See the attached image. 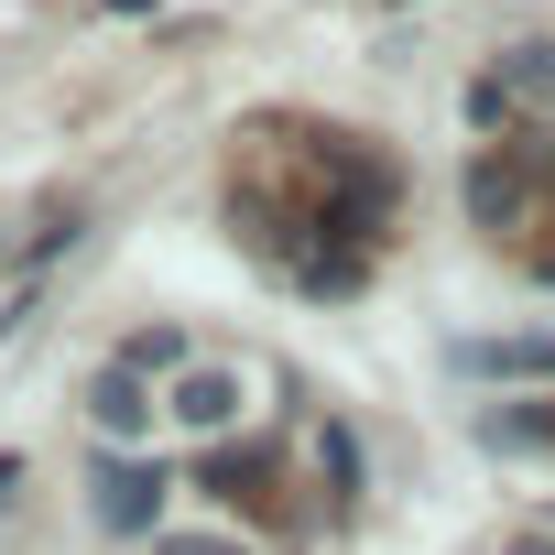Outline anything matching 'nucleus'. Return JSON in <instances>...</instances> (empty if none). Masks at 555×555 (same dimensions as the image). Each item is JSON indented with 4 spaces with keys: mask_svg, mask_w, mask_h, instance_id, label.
Here are the masks:
<instances>
[{
    "mask_svg": "<svg viewBox=\"0 0 555 555\" xmlns=\"http://www.w3.org/2000/svg\"><path fill=\"white\" fill-rule=\"evenodd\" d=\"M317 457H327V479H338V501L360 490V447H349V425H317Z\"/></svg>",
    "mask_w": 555,
    "mask_h": 555,
    "instance_id": "nucleus-9",
    "label": "nucleus"
},
{
    "mask_svg": "<svg viewBox=\"0 0 555 555\" xmlns=\"http://www.w3.org/2000/svg\"><path fill=\"white\" fill-rule=\"evenodd\" d=\"M120 360H131L142 382H153V371H175V382H185V338H175V327H142V338H131Z\"/></svg>",
    "mask_w": 555,
    "mask_h": 555,
    "instance_id": "nucleus-8",
    "label": "nucleus"
},
{
    "mask_svg": "<svg viewBox=\"0 0 555 555\" xmlns=\"http://www.w3.org/2000/svg\"><path fill=\"white\" fill-rule=\"evenodd\" d=\"M88 414H99L109 436H142V425H153V382H142L131 360H109V371H99V392H88Z\"/></svg>",
    "mask_w": 555,
    "mask_h": 555,
    "instance_id": "nucleus-5",
    "label": "nucleus"
},
{
    "mask_svg": "<svg viewBox=\"0 0 555 555\" xmlns=\"http://www.w3.org/2000/svg\"><path fill=\"white\" fill-rule=\"evenodd\" d=\"M164 555H250V544H218V533H164Z\"/></svg>",
    "mask_w": 555,
    "mask_h": 555,
    "instance_id": "nucleus-10",
    "label": "nucleus"
},
{
    "mask_svg": "<svg viewBox=\"0 0 555 555\" xmlns=\"http://www.w3.org/2000/svg\"><path fill=\"white\" fill-rule=\"evenodd\" d=\"M12 479H23V457H0V501H12Z\"/></svg>",
    "mask_w": 555,
    "mask_h": 555,
    "instance_id": "nucleus-11",
    "label": "nucleus"
},
{
    "mask_svg": "<svg viewBox=\"0 0 555 555\" xmlns=\"http://www.w3.org/2000/svg\"><path fill=\"white\" fill-rule=\"evenodd\" d=\"M392 164L360 142V131H284V120H261L229 164V207L261 250H284L295 229L317 240L295 284L306 295H360V272H371V240L392 218Z\"/></svg>",
    "mask_w": 555,
    "mask_h": 555,
    "instance_id": "nucleus-1",
    "label": "nucleus"
},
{
    "mask_svg": "<svg viewBox=\"0 0 555 555\" xmlns=\"http://www.w3.org/2000/svg\"><path fill=\"white\" fill-rule=\"evenodd\" d=\"M207 490H218L229 512H284V522H295V501H284V468H272L261 447H218V457H207Z\"/></svg>",
    "mask_w": 555,
    "mask_h": 555,
    "instance_id": "nucleus-3",
    "label": "nucleus"
},
{
    "mask_svg": "<svg viewBox=\"0 0 555 555\" xmlns=\"http://www.w3.org/2000/svg\"><path fill=\"white\" fill-rule=\"evenodd\" d=\"M468 109H479V120L555 109V44H533V55H501V77H479V88H468Z\"/></svg>",
    "mask_w": 555,
    "mask_h": 555,
    "instance_id": "nucleus-2",
    "label": "nucleus"
},
{
    "mask_svg": "<svg viewBox=\"0 0 555 555\" xmlns=\"http://www.w3.org/2000/svg\"><path fill=\"white\" fill-rule=\"evenodd\" d=\"M457 371H479V382H533V371H555V338H468Z\"/></svg>",
    "mask_w": 555,
    "mask_h": 555,
    "instance_id": "nucleus-6",
    "label": "nucleus"
},
{
    "mask_svg": "<svg viewBox=\"0 0 555 555\" xmlns=\"http://www.w3.org/2000/svg\"><path fill=\"white\" fill-rule=\"evenodd\" d=\"M175 414H185V425H207V436H218V425H229V414H240V382H229V371H185V382H175Z\"/></svg>",
    "mask_w": 555,
    "mask_h": 555,
    "instance_id": "nucleus-7",
    "label": "nucleus"
},
{
    "mask_svg": "<svg viewBox=\"0 0 555 555\" xmlns=\"http://www.w3.org/2000/svg\"><path fill=\"white\" fill-rule=\"evenodd\" d=\"M88 490H99V522H109V533H142V522H153V501H164V468H142V457H109Z\"/></svg>",
    "mask_w": 555,
    "mask_h": 555,
    "instance_id": "nucleus-4",
    "label": "nucleus"
}]
</instances>
